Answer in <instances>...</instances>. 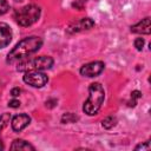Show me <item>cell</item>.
I'll return each mask as SVG.
<instances>
[{
	"label": "cell",
	"instance_id": "cell-17",
	"mask_svg": "<svg viewBox=\"0 0 151 151\" xmlns=\"http://www.w3.org/2000/svg\"><path fill=\"white\" fill-rule=\"evenodd\" d=\"M142 97V92L140 91H132L131 92V98L133 99L132 100V104H130V106H134L136 105V99H138V98H140Z\"/></svg>",
	"mask_w": 151,
	"mask_h": 151
},
{
	"label": "cell",
	"instance_id": "cell-7",
	"mask_svg": "<svg viewBox=\"0 0 151 151\" xmlns=\"http://www.w3.org/2000/svg\"><path fill=\"white\" fill-rule=\"evenodd\" d=\"M93 26H94V21L91 18H81L77 21H73L68 26L67 32L68 33H78V32L87 31V29L92 28Z\"/></svg>",
	"mask_w": 151,
	"mask_h": 151
},
{
	"label": "cell",
	"instance_id": "cell-10",
	"mask_svg": "<svg viewBox=\"0 0 151 151\" xmlns=\"http://www.w3.org/2000/svg\"><path fill=\"white\" fill-rule=\"evenodd\" d=\"M131 32L138 33V34H150V32H151L150 18L146 17L145 19H143L142 21H139L138 24L131 26Z\"/></svg>",
	"mask_w": 151,
	"mask_h": 151
},
{
	"label": "cell",
	"instance_id": "cell-2",
	"mask_svg": "<svg viewBox=\"0 0 151 151\" xmlns=\"http://www.w3.org/2000/svg\"><path fill=\"white\" fill-rule=\"evenodd\" d=\"M105 99L104 87L99 83H92L88 87V98L84 103L83 111L88 116H94L100 110Z\"/></svg>",
	"mask_w": 151,
	"mask_h": 151
},
{
	"label": "cell",
	"instance_id": "cell-9",
	"mask_svg": "<svg viewBox=\"0 0 151 151\" xmlns=\"http://www.w3.org/2000/svg\"><path fill=\"white\" fill-rule=\"evenodd\" d=\"M12 40V29L11 27L5 24L0 22V50L6 47Z\"/></svg>",
	"mask_w": 151,
	"mask_h": 151
},
{
	"label": "cell",
	"instance_id": "cell-21",
	"mask_svg": "<svg viewBox=\"0 0 151 151\" xmlns=\"http://www.w3.org/2000/svg\"><path fill=\"white\" fill-rule=\"evenodd\" d=\"M20 93H21V90L19 87H14L11 90V96H13V97H18Z\"/></svg>",
	"mask_w": 151,
	"mask_h": 151
},
{
	"label": "cell",
	"instance_id": "cell-15",
	"mask_svg": "<svg viewBox=\"0 0 151 151\" xmlns=\"http://www.w3.org/2000/svg\"><path fill=\"white\" fill-rule=\"evenodd\" d=\"M8 9H9V4L7 2V0H0V15L5 14Z\"/></svg>",
	"mask_w": 151,
	"mask_h": 151
},
{
	"label": "cell",
	"instance_id": "cell-6",
	"mask_svg": "<svg viewBox=\"0 0 151 151\" xmlns=\"http://www.w3.org/2000/svg\"><path fill=\"white\" fill-rule=\"evenodd\" d=\"M104 67H105V64L103 61H91V63L85 64L84 66H81L80 74L83 77L93 78V77L99 76L104 71Z\"/></svg>",
	"mask_w": 151,
	"mask_h": 151
},
{
	"label": "cell",
	"instance_id": "cell-23",
	"mask_svg": "<svg viewBox=\"0 0 151 151\" xmlns=\"http://www.w3.org/2000/svg\"><path fill=\"white\" fill-rule=\"evenodd\" d=\"M5 149V146H4V144H2V142L0 140V150H4Z\"/></svg>",
	"mask_w": 151,
	"mask_h": 151
},
{
	"label": "cell",
	"instance_id": "cell-22",
	"mask_svg": "<svg viewBox=\"0 0 151 151\" xmlns=\"http://www.w3.org/2000/svg\"><path fill=\"white\" fill-rule=\"evenodd\" d=\"M55 104H57V99H48L46 101V106L47 107H54Z\"/></svg>",
	"mask_w": 151,
	"mask_h": 151
},
{
	"label": "cell",
	"instance_id": "cell-4",
	"mask_svg": "<svg viewBox=\"0 0 151 151\" xmlns=\"http://www.w3.org/2000/svg\"><path fill=\"white\" fill-rule=\"evenodd\" d=\"M53 65V58L48 55H41L35 57L32 59H24L17 67L20 72H27V71H41L51 68Z\"/></svg>",
	"mask_w": 151,
	"mask_h": 151
},
{
	"label": "cell",
	"instance_id": "cell-13",
	"mask_svg": "<svg viewBox=\"0 0 151 151\" xmlns=\"http://www.w3.org/2000/svg\"><path fill=\"white\" fill-rule=\"evenodd\" d=\"M116 124H117V118H116V117H112V116L106 117V118L101 122L103 127H104V129H107V130H110V129H112L113 126H116Z\"/></svg>",
	"mask_w": 151,
	"mask_h": 151
},
{
	"label": "cell",
	"instance_id": "cell-5",
	"mask_svg": "<svg viewBox=\"0 0 151 151\" xmlns=\"http://www.w3.org/2000/svg\"><path fill=\"white\" fill-rule=\"evenodd\" d=\"M24 81L33 87H42L47 84L48 77L40 71H27L25 72Z\"/></svg>",
	"mask_w": 151,
	"mask_h": 151
},
{
	"label": "cell",
	"instance_id": "cell-14",
	"mask_svg": "<svg viewBox=\"0 0 151 151\" xmlns=\"http://www.w3.org/2000/svg\"><path fill=\"white\" fill-rule=\"evenodd\" d=\"M11 113H2L0 116V132L8 125V123L11 122Z\"/></svg>",
	"mask_w": 151,
	"mask_h": 151
},
{
	"label": "cell",
	"instance_id": "cell-12",
	"mask_svg": "<svg viewBox=\"0 0 151 151\" xmlns=\"http://www.w3.org/2000/svg\"><path fill=\"white\" fill-rule=\"evenodd\" d=\"M78 116L72 113V112H68V113H64L63 117H61V123L64 124H70V123H76L78 120Z\"/></svg>",
	"mask_w": 151,
	"mask_h": 151
},
{
	"label": "cell",
	"instance_id": "cell-1",
	"mask_svg": "<svg viewBox=\"0 0 151 151\" xmlns=\"http://www.w3.org/2000/svg\"><path fill=\"white\" fill-rule=\"evenodd\" d=\"M42 45V39L35 35L27 37L19 41L8 53L7 55V63L13 64L19 60H24L28 58L31 54L35 53Z\"/></svg>",
	"mask_w": 151,
	"mask_h": 151
},
{
	"label": "cell",
	"instance_id": "cell-19",
	"mask_svg": "<svg viewBox=\"0 0 151 151\" xmlns=\"http://www.w3.org/2000/svg\"><path fill=\"white\" fill-rule=\"evenodd\" d=\"M8 106L9 107H13V109H17V107L20 106V101L18 99H12V100L8 101Z\"/></svg>",
	"mask_w": 151,
	"mask_h": 151
},
{
	"label": "cell",
	"instance_id": "cell-11",
	"mask_svg": "<svg viewBox=\"0 0 151 151\" xmlns=\"http://www.w3.org/2000/svg\"><path fill=\"white\" fill-rule=\"evenodd\" d=\"M9 149L11 150H24V151H28V150L34 151L35 150V147L33 145H31L28 142H26L24 139H15L12 143V145H11Z\"/></svg>",
	"mask_w": 151,
	"mask_h": 151
},
{
	"label": "cell",
	"instance_id": "cell-16",
	"mask_svg": "<svg viewBox=\"0 0 151 151\" xmlns=\"http://www.w3.org/2000/svg\"><path fill=\"white\" fill-rule=\"evenodd\" d=\"M86 4V0H76L72 2V7H74L76 9H83L84 8V5Z\"/></svg>",
	"mask_w": 151,
	"mask_h": 151
},
{
	"label": "cell",
	"instance_id": "cell-8",
	"mask_svg": "<svg viewBox=\"0 0 151 151\" xmlns=\"http://www.w3.org/2000/svg\"><path fill=\"white\" fill-rule=\"evenodd\" d=\"M29 122H31V117L28 114H26V113L17 114V116H14L12 118V122H11L12 129L15 132H20L29 124Z\"/></svg>",
	"mask_w": 151,
	"mask_h": 151
},
{
	"label": "cell",
	"instance_id": "cell-24",
	"mask_svg": "<svg viewBox=\"0 0 151 151\" xmlns=\"http://www.w3.org/2000/svg\"><path fill=\"white\" fill-rule=\"evenodd\" d=\"M15 2H21V1H24V0H14Z\"/></svg>",
	"mask_w": 151,
	"mask_h": 151
},
{
	"label": "cell",
	"instance_id": "cell-18",
	"mask_svg": "<svg viewBox=\"0 0 151 151\" xmlns=\"http://www.w3.org/2000/svg\"><path fill=\"white\" fill-rule=\"evenodd\" d=\"M144 46V39L143 38H137L134 40V47L137 48V51H142Z\"/></svg>",
	"mask_w": 151,
	"mask_h": 151
},
{
	"label": "cell",
	"instance_id": "cell-20",
	"mask_svg": "<svg viewBox=\"0 0 151 151\" xmlns=\"http://www.w3.org/2000/svg\"><path fill=\"white\" fill-rule=\"evenodd\" d=\"M149 150L150 149V144H149V142H146L145 144H139V145H137L136 146V150Z\"/></svg>",
	"mask_w": 151,
	"mask_h": 151
},
{
	"label": "cell",
	"instance_id": "cell-3",
	"mask_svg": "<svg viewBox=\"0 0 151 151\" xmlns=\"http://www.w3.org/2000/svg\"><path fill=\"white\" fill-rule=\"evenodd\" d=\"M41 9L37 5H26L14 12V19L20 26H31L34 22H37L40 18Z\"/></svg>",
	"mask_w": 151,
	"mask_h": 151
}]
</instances>
